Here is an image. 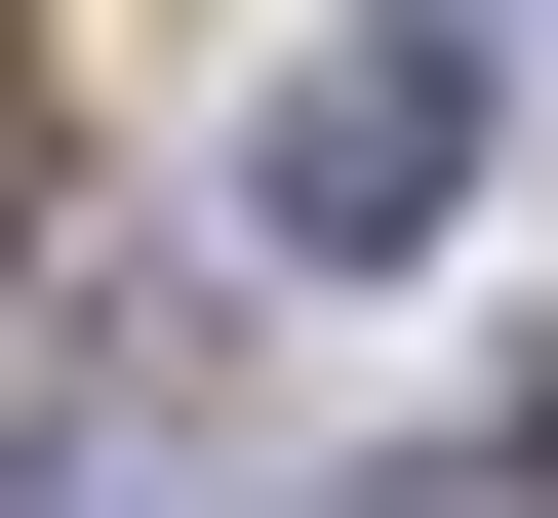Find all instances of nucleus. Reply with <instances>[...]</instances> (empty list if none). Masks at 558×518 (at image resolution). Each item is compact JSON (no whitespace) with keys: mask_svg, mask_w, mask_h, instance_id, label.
<instances>
[{"mask_svg":"<svg viewBox=\"0 0 558 518\" xmlns=\"http://www.w3.org/2000/svg\"><path fill=\"white\" fill-rule=\"evenodd\" d=\"M478 81H519V0H399V40H319V81L240 120V240H279V279H399V240L478 200Z\"/></svg>","mask_w":558,"mask_h":518,"instance_id":"nucleus-1","label":"nucleus"},{"mask_svg":"<svg viewBox=\"0 0 558 518\" xmlns=\"http://www.w3.org/2000/svg\"><path fill=\"white\" fill-rule=\"evenodd\" d=\"M0 518H279V438H240V359H199V320H81V359H40V438H0Z\"/></svg>","mask_w":558,"mask_h":518,"instance_id":"nucleus-2","label":"nucleus"},{"mask_svg":"<svg viewBox=\"0 0 558 518\" xmlns=\"http://www.w3.org/2000/svg\"><path fill=\"white\" fill-rule=\"evenodd\" d=\"M0 279H40V40H0Z\"/></svg>","mask_w":558,"mask_h":518,"instance_id":"nucleus-3","label":"nucleus"}]
</instances>
